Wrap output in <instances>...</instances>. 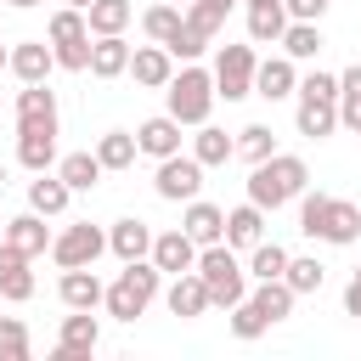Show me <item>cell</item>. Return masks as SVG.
Returning <instances> with one entry per match:
<instances>
[{
  "label": "cell",
  "mask_w": 361,
  "mask_h": 361,
  "mask_svg": "<svg viewBox=\"0 0 361 361\" xmlns=\"http://www.w3.org/2000/svg\"><path fill=\"white\" fill-rule=\"evenodd\" d=\"M197 276L209 282V299H214L220 310H231V305L248 299V265L237 259L231 243H209V248H197Z\"/></svg>",
  "instance_id": "obj_3"
},
{
  "label": "cell",
  "mask_w": 361,
  "mask_h": 361,
  "mask_svg": "<svg viewBox=\"0 0 361 361\" xmlns=\"http://www.w3.org/2000/svg\"><path fill=\"white\" fill-rule=\"evenodd\" d=\"M248 299H254V305H259V310L271 316V327H276V322H288V316H293V299H299V293H293V288H288L282 276H271V282H259V288H254Z\"/></svg>",
  "instance_id": "obj_35"
},
{
  "label": "cell",
  "mask_w": 361,
  "mask_h": 361,
  "mask_svg": "<svg viewBox=\"0 0 361 361\" xmlns=\"http://www.w3.org/2000/svg\"><path fill=\"white\" fill-rule=\"evenodd\" d=\"M164 305H169V316H180V322H197L203 310H214V299H209V282H203L197 271H180V276L169 282Z\"/></svg>",
  "instance_id": "obj_12"
},
{
  "label": "cell",
  "mask_w": 361,
  "mask_h": 361,
  "mask_svg": "<svg viewBox=\"0 0 361 361\" xmlns=\"http://www.w3.org/2000/svg\"><path fill=\"white\" fill-rule=\"evenodd\" d=\"M276 152V135H271V124H243L237 130V158H248V164H265Z\"/></svg>",
  "instance_id": "obj_39"
},
{
  "label": "cell",
  "mask_w": 361,
  "mask_h": 361,
  "mask_svg": "<svg viewBox=\"0 0 361 361\" xmlns=\"http://www.w3.org/2000/svg\"><path fill=\"white\" fill-rule=\"evenodd\" d=\"M243 6H248V11H259V6H282V0H243Z\"/></svg>",
  "instance_id": "obj_47"
},
{
  "label": "cell",
  "mask_w": 361,
  "mask_h": 361,
  "mask_svg": "<svg viewBox=\"0 0 361 361\" xmlns=\"http://www.w3.org/2000/svg\"><path fill=\"white\" fill-rule=\"evenodd\" d=\"M175 6H192V0H175Z\"/></svg>",
  "instance_id": "obj_52"
},
{
  "label": "cell",
  "mask_w": 361,
  "mask_h": 361,
  "mask_svg": "<svg viewBox=\"0 0 361 361\" xmlns=\"http://www.w3.org/2000/svg\"><path fill=\"white\" fill-rule=\"evenodd\" d=\"M96 344H102V322H96L90 310L62 316V333H56V361H85Z\"/></svg>",
  "instance_id": "obj_10"
},
{
  "label": "cell",
  "mask_w": 361,
  "mask_h": 361,
  "mask_svg": "<svg viewBox=\"0 0 361 361\" xmlns=\"http://www.w3.org/2000/svg\"><path fill=\"white\" fill-rule=\"evenodd\" d=\"M344 316L361 322V265H355V276H350V288H344Z\"/></svg>",
  "instance_id": "obj_46"
},
{
  "label": "cell",
  "mask_w": 361,
  "mask_h": 361,
  "mask_svg": "<svg viewBox=\"0 0 361 361\" xmlns=\"http://www.w3.org/2000/svg\"><path fill=\"white\" fill-rule=\"evenodd\" d=\"M6 68H11L23 85H45V79H51V68H56V51H51L45 39H17Z\"/></svg>",
  "instance_id": "obj_17"
},
{
  "label": "cell",
  "mask_w": 361,
  "mask_h": 361,
  "mask_svg": "<svg viewBox=\"0 0 361 361\" xmlns=\"http://www.w3.org/2000/svg\"><path fill=\"white\" fill-rule=\"evenodd\" d=\"M152 237H158V231H152L147 220H135V214H130V220H113L107 248H113L118 259H152Z\"/></svg>",
  "instance_id": "obj_22"
},
{
  "label": "cell",
  "mask_w": 361,
  "mask_h": 361,
  "mask_svg": "<svg viewBox=\"0 0 361 361\" xmlns=\"http://www.w3.org/2000/svg\"><path fill=\"white\" fill-rule=\"evenodd\" d=\"M56 293H62L68 310H96V305H107V288H102V276H96L90 265H68L62 282H56Z\"/></svg>",
  "instance_id": "obj_16"
},
{
  "label": "cell",
  "mask_w": 361,
  "mask_h": 361,
  "mask_svg": "<svg viewBox=\"0 0 361 361\" xmlns=\"http://www.w3.org/2000/svg\"><path fill=\"white\" fill-rule=\"evenodd\" d=\"M6 62H11V51H6V45H0V68H6Z\"/></svg>",
  "instance_id": "obj_49"
},
{
  "label": "cell",
  "mask_w": 361,
  "mask_h": 361,
  "mask_svg": "<svg viewBox=\"0 0 361 361\" xmlns=\"http://www.w3.org/2000/svg\"><path fill=\"white\" fill-rule=\"evenodd\" d=\"M135 141H141L147 158H169V152H180V118H175V113L141 118V124H135Z\"/></svg>",
  "instance_id": "obj_21"
},
{
  "label": "cell",
  "mask_w": 361,
  "mask_h": 361,
  "mask_svg": "<svg viewBox=\"0 0 361 361\" xmlns=\"http://www.w3.org/2000/svg\"><path fill=\"white\" fill-rule=\"evenodd\" d=\"M158 288H164V271H158L152 259H124L118 282L107 288V316H118V322L147 316V305L158 299Z\"/></svg>",
  "instance_id": "obj_4"
},
{
  "label": "cell",
  "mask_w": 361,
  "mask_h": 361,
  "mask_svg": "<svg viewBox=\"0 0 361 361\" xmlns=\"http://www.w3.org/2000/svg\"><path fill=\"white\" fill-rule=\"evenodd\" d=\"M6 6H17V11H34V6H39V0H6Z\"/></svg>",
  "instance_id": "obj_48"
},
{
  "label": "cell",
  "mask_w": 361,
  "mask_h": 361,
  "mask_svg": "<svg viewBox=\"0 0 361 361\" xmlns=\"http://www.w3.org/2000/svg\"><path fill=\"white\" fill-rule=\"evenodd\" d=\"M17 164L34 169V175L51 169V164H56V135H51V130H17Z\"/></svg>",
  "instance_id": "obj_26"
},
{
  "label": "cell",
  "mask_w": 361,
  "mask_h": 361,
  "mask_svg": "<svg viewBox=\"0 0 361 361\" xmlns=\"http://www.w3.org/2000/svg\"><path fill=\"white\" fill-rule=\"evenodd\" d=\"M282 282H288L299 299H305V293H322V282H327V265H322V259H310V254H299V259H288Z\"/></svg>",
  "instance_id": "obj_38"
},
{
  "label": "cell",
  "mask_w": 361,
  "mask_h": 361,
  "mask_svg": "<svg viewBox=\"0 0 361 361\" xmlns=\"http://www.w3.org/2000/svg\"><path fill=\"white\" fill-rule=\"evenodd\" d=\"M118 73H130L124 34H90V79H118Z\"/></svg>",
  "instance_id": "obj_20"
},
{
  "label": "cell",
  "mask_w": 361,
  "mask_h": 361,
  "mask_svg": "<svg viewBox=\"0 0 361 361\" xmlns=\"http://www.w3.org/2000/svg\"><path fill=\"white\" fill-rule=\"evenodd\" d=\"M338 124L350 135H361V62H350L338 73Z\"/></svg>",
  "instance_id": "obj_31"
},
{
  "label": "cell",
  "mask_w": 361,
  "mask_h": 361,
  "mask_svg": "<svg viewBox=\"0 0 361 361\" xmlns=\"http://www.w3.org/2000/svg\"><path fill=\"white\" fill-rule=\"evenodd\" d=\"M288 259H293V254H288L282 243H265V237H259V243L248 248V276H254V282H271V276L288 271Z\"/></svg>",
  "instance_id": "obj_37"
},
{
  "label": "cell",
  "mask_w": 361,
  "mask_h": 361,
  "mask_svg": "<svg viewBox=\"0 0 361 361\" xmlns=\"http://www.w3.org/2000/svg\"><path fill=\"white\" fill-rule=\"evenodd\" d=\"M322 23H288V34H282V51L293 56V62H316L322 56Z\"/></svg>",
  "instance_id": "obj_36"
},
{
  "label": "cell",
  "mask_w": 361,
  "mask_h": 361,
  "mask_svg": "<svg viewBox=\"0 0 361 361\" xmlns=\"http://www.w3.org/2000/svg\"><path fill=\"white\" fill-rule=\"evenodd\" d=\"M288 6H259V11H248V39L254 45H282V34H288Z\"/></svg>",
  "instance_id": "obj_32"
},
{
  "label": "cell",
  "mask_w": 361,
  "mask_h": 361,
  "mask_svg": "<svg viewBox=\"0 0 361 361\" xmlns=\"http://www.w3.org/2000/svg\"><path fill=\"white\" fill-rule=\"evenodd\" d=\"M68 197H73V186H68L62 175H51V169H39V175L28 180V209L45 214V220H56V214L68 209Z\"/></svg>",
  "instance_id": "obj_23"
},
{
  "label": "cell",
  "mask_w": 361,
  "mask_h": 361,
  "mask_svg": "<svg viewBox=\"0 0 361 361\" xmlns=\"http://www.w3.org/2000/svg\"><path fill=\"white\" fill-rule=\"evenodd\" d=\"M0 192H6V164H0Z\"/></svg>",
  "instance_id": "obj_50"
},
{
  "label": "cell",
  "mask_w": 361,
  "mask_h": 361,
  "mask_svg": "<svg viewBox=\"0 0 361 361\" xmlns=\"http://www.w3.org/2000/svg\"><path fill=\"white\" fill-rule=\"evenodd\" d=\"M152 192H158L164 203H192V197L203 192V164H197L192 152H169V158H158Z\"/></svg>",
  "instance_id": "obj_8"
},
{
  "label": "cell",
  "mask_w": 361,
  "mask_h": 361,
  "mask_svg": "<svg viewBox=\"0 0 361 361\" xmlns=\"http://www.w3.org/2000/svg\"><path fill=\"white\" fill-rule=\"evenodd\" d=\"M45 39H51V51H56V68H68V73H90V23H85L79 6L51 11Z\"/></svg>",
  "instance_id": "obj_5"
},
{
  "label": "cell",
  "mask_w": 361,
  "mask_h": 361,
  "mask_svg": "<svg viewBox=\"0 0 361 361\" xmlns=\"http://www.w3.org/2000/svg\"><path fill=\"white\" fill-rule=\"evenodd\" d=\"M0 237H6L11 248H23L28 259L51 248V231H45V214H34V209H28V214H17V220H6V226H0Z\"/></svg>",
  "instance_id": "obj_24"
},
{
  "label": "cell",
  "mask_w": 361,
  "mask_h": 361,
  "mask_svg": "<svg viewBox=\"0 0 361 361\" xmlns=\"http://www.w3.org/2000/svg\"><path fill=\"white\" fill-rule=\"evenodd\" d=\"M361 237V209L355 203H344V197H333V209H327V226H322V243H333V248H350Z\"/></svg>",
  "instance_id": "obj_28"
},
{
  "label": "cell",
  "mask_w": 361,
  "mask_h": 361,
  "mask_svg": "<svg viewBox=\"0 0 361 361\" xmlns=\"http://www.w3.org/2000/svg\"><path fill=\"white\" fill-rule=\"evenodd\" d=\"M293 124L310 141H327L338 130V73H322L316 68V73L299 79V113H293Z\"/></svg>",
  "instance_id": "obj_2"
},
{
  "label": "cell",
  "mask_w": 361,
  "mask_h": 361,
  "mask_svg": "<svg viewBox=\"0 0 361 361\" xmlns=\"http://www.w3.org/2000/svg\"><path fill=\"white\" fill-rule=\"evenodd\" d=\"M56 175H62L73 192H90L107 169H102V158H96V152H68V158H56Z\"/></svg>",
  "instance_id": "obj_34"
},
{
  "label": "cell",
  "mask_w": 361,
  "mask_h": 361,
  "mask_svg": "<svg viewBox=\"0 0 361 361\" xmlns=\"http://www.w3.org/2000/svg\"><path fill=\"white\" fill-rule=\"evenodd\" d=\"M130 79H135L141 90H164V85L175 79L169 45H135V51H130Z\"/></svg>",
  "instance_id": "obj_13"
},
{
  "label": "cell",
  "mask_w": 361,
  "mask_h": 361,
  "mask_svg": "<svg viewBox=\"0 0 361 361\" xmlns=\"http://www.w3.org/2000/svg\"><path fill=\"white\" fill-rule=\"evenodd\" d=\"M68 6H79V11H85V6H90V0H68Z\"/></svg>",
  "instance_id": "obj_51"
},
{
  "label": "cell",
  "mask_w": 361,
  "mask_h": 361,
  "mask_svg": "<svg viewBox=\"0 0 361 361\" xmlns=\"http://www.w3.org/2000/svg\"><path fill=\"white\" fill-rule=\"evenodd\" d=\"M254 96H265V102H288V96H299V68H293L288 51H282V56H265V62L254 68Z\"/></svg>",
  "instance_id": "obj_11"
},
{
  "label": "cell",
  "mask_w": 361,
  "mask_h": 361,
  "mask_svg": "<svg viewBox=\"0 0 361 361\" xmlns=\"http://www.w3.org/2000/svg\"><path fill=\"white\" fill-rule=\"evenodd\" d=\"M259 333H271V316L254 305V299H243V305H231V338H243V344H254Z\"/></svg>",
  "instance_id": "obj_40"
},
{
  "label": "cell",
  "mask_w": 361,
  "mask_h": 361,
  "mask_svg": "<svg viewBox=\"0 0 361 361\" xmlns=\"http://www.w3.org/2000/svg\"><path fill=\"white\" fill-rule=\"evenodd\" d=\"M135 152H141L135 130H107V135L96 141V158H102V169H130V164H135Z\"/></svg>",
  "instance_id": "obj_33"
},
{
  "label": "cell",
  "mask_w": 361,
  "mask_h": 361,
  "mask_svg": "<svg viewBox=\"0 0 361 361\" xmlns=\"http://www.w3.org/2000/svg\"><path fill=\"white\" fill-rule=\"evenodd\" d=\"M254 68H259L254 39L248 45H220V56H214V96H226V102L254 96Z\"/></svg>",
  "instance_id": "obj_7"
},
{
  "label": "cell",
  "mask_w": 361,
  "mask_h": 361,
  "mask_svg": "<svg viewBox=\"0 0 361 361\" xmlns=\"http://www.w3.org/2000/svg\"><path fill=\"white\" fill-rule=\"evenodd\" d=\"M152 265L164 271V276H180V271H197V243L175 226V231H158L152 237Z\"/></svg>",
  "instance_id": "obj_15"
},
{
  "label": "cell",
  "mask_w": 361,
  "mask_h": 361,
  "mask_svg": "<svg viewBox=\"0 0 361 361\" xmlns=\"http://www.w3.org/2000/svg\"><path fill=\"white\" fill-rule=\"evenodd\" d=\"M130 17H135V6H130V0H90V6H85L90 34H124V28H130Z\"/></svg>",
  "instance_id": "obj_30"
},
{
  "label": "cell",
  "mask_w": 361,
  "mask_h": 361,
  "mask_svg": "<svg viewBox=\"0 0 361 361\" xmlns=\"http://www.w3.org/2000/svg\"><path fill=\"white\" fill-rule=\"evenodd\" d=\"M282 6H288V17H293V23H322L333 0H282Z\"/></svg>",
  "instance_id": "obj_45"
},
{
  "label": "cell",
  "mask_w": 361,
  "mask_h": 361,
  "mask_svg": "<svg viewBox=\"0 0 361 361\" xmlns=\"http://www.w3.org/2000/svg\"><path fill=\"white\" fill-rule=\"evenodd\" d=\"M0 299H11V305L34 299V271H28V254H23V248H11L6 237H0Z\"/></svg>",
  "instance_id": "obj_19"
},
{
  "label": "cell",
  "mask_w": 361,
  "mask_h": 361,
  "mask_svg": "<svg viewBox=\"0 0 361 361\" xmlns=\"http://www.w3.org/2000/svg\"><path fill=\"white\" fill-rule=\"evenodd\" d=\"M231 6H237V0H192V6H186V17H192V23H203L209 34H220V23L231 17Z\"/></svg>",
  "instance_id": "obj_44"
},
{
  "label": "cell",
  "mask_w": 361,
  "mask_h": 361,
  "mask_svg": "<svg viewBox=\"0 0 361 361\" xmlns=\"http://www.w3.org/2000/svg\"><path fill=\"white\" fill-rule=\"evenodd\" d=\"M180 23H186V11H180L175 0H158V6H147V11H141V28H147V39H152V45H169V39L180 34Z\"/></svg>",
  "instance_id": "obj_29"
},
{
  "label": "cell",
  "mask_w": 361,
  "mask_h": 361,
  "mask_svg": "<svg viewBox=\"0 0 361 361\" xmlns=\"http://www.w3.org/2000/svg\"><path fill=\"white\" fill-rule=\"evenodd\" d=\"M164 96H169V113L197 130V124H209V113H214V73H203L197 62H186V68L164 85Z\"/></svg>",
  "instance_id": "obj_6"
},
{
  "label": "cell",
  "mask_w": 361,
  "mask_h": 361,
  "mask_svg": "<svg viewBox=\"0 0 361 361\" xmlns=\"http://www.w3.org/2000/svg\"><path fill=\"white\" fill-rule=\"evenodd\" d=\"M180 231H186L197 248H209V243H226V209H220V203H203V197H192V203H186V214H180Z\"/></svg>",
  "instance_id": "obj_18"
},
{
  "label": "cell",
  "mask_w": 361,
  "mask_h": 361,
  "mask_svg": "<svg viewBox=\"0 0 361 361\" xmlns=\"http://www.w3.org/2000/svg\"><path fill=\"white\" fill-rule=\"evenodd\" d=\"M192 158H197L203 169H214V164L237 158V135H226V130H214V124H197V135H192Z\"/></svg>",
  "instance_id": "obj_27"
},
{
  "label": "cell",
  "mask_w": 361,
  "mask_h": 361,
  "mask_svg": "<svg viewBox=\"0 0 361 361\" xmlns=\"http://www.w3.org/2000/svg\"><path fill=\"white\" fill-rule=\"evenodd\" d=\"M265 237V209L259 203H237L231 214H226V243L231 248H254Z\"/></svg>",
  "instance_id": "obj_25"
},
{
  "label": "cell",
  "mask_w": 361,
  "mask_h": 361,
  "mask_svg": "<svg viewBox=\"0 0 361 361\" xmlns=\"http://www.w3.org/2000/svg\"><path fill=\"white\" fill-rule=\"evenodd\" d=\"M209 39H214V34H209L203 23H192V17H186V23H180V34L169 39V56H180V62H197V56L209 51Z\"/></svg>",
  "instance_id": "obj_41"
},
{
  "label": "cell",
  "mask_w": 361,
  "mask_h": 361,
  "mask_svg": "<svg viewBox=\"0 0 361 361\" xmlns=\"http://www.w3.org/2000/svg\"><path fill=\"white\" fill-rule=\"evenodd\" d=\"M17 130H51L56 135V90L51 85H23L17 90Z\"/></svg>",
  "instance_id": "obj_14"
},
{
  "label": "cell",
  "mask_w": 361,
  "mask_h": 361,
  "mask_svg": "<svg viewBox=\"0 0 361 361\" xmlns=\"http://www.w3.org/2000/svg\"><path fill=\"white\" fill-rule=\"evenodd\" d=\"M102 248H107V231L90 226V220H79V226H68V231L51 237V259H56L62 271H68V265H96Z\"/></svg>",
  "instance_id": "obj_9"
},
{
  "label": "cell",
  "mask_w": 361,
  "mask_h": 361,
  "mask_svg": "<svg viewBox=\"0 0 361 361\" xmlns=\"http://www.w3.org/2000/svg\"><path fill=\"white\" fill-rule=\"evenodd\" d=\"M327 209H333V197H327V192H299V231H305V237H322Z\"/></svg>",
  "instance_id": "obj_42"
},
{
  "label": "cell",
  "mask_w": 361,
  "mask_h": 361,
  "mask_svg": "<svg viewBox=\"0 0 361 361\" xmlns=\"http://www.w3.org/2000/svg\"><path fill=\"white\" fill-rule=\"evenodd\" d=\"M305 180H310V169H305L299 152H271L265 164L248 169V203H259V209H282V203H293V197L305 192Z\"/></svg>",
  "instance_id": "obj_1"
},
{
  "label": "cell",
  "mask_w": 361,
  "mask_h": 361,
  "mask_svg": "<svg viewBox=\"0 0 361 361\" xmlns=\"http://www.w3.org/2000/svg\"><path fill=\"white\" fill-rule=\"evenodd\" d=\"M0 361H28V327L17 316H0Z\"/></svg>",
  "instance_id": "obj_43"
}]
</instances>
